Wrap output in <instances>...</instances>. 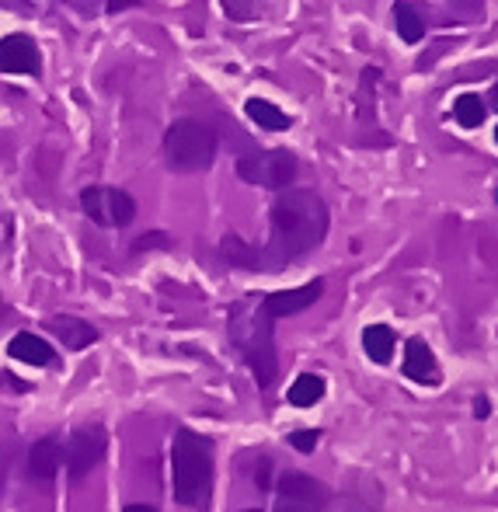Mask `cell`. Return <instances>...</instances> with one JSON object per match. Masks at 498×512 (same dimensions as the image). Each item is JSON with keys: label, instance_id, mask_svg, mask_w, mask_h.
Masks as SVG:
<instances>
[{"label": "cell", "instance_id": "22", "mask_svg": "<svg viewBox=\"0 0 498 512\" xmlns=\"http://www.w3.org/2000/svg\"><path fill=\"white\" fill-rule=\"evenodd\" d=\"M157 244H164V248H168L171 241H168L164 234H150V237H140V241H136L133 248H136V251H147V248H157Z\"/></svg>", "mask_w": 498, "mask_h": 512}, {"label": "cell", "instance_id": "4", "mask_svg": "<svg viewBox=\"0 0 498 512\" xmlns=\"http://www.w3.org/2000/svg\"><path fill=\"white\" fill-rule=\"evenodd\" d=\"M216 150H220V140H216L213 126L199 119H175L164 133V161L178 175L206 171L216 161Z\"/></svg>", "mask_w": 498, "mask_h": 512}, {"label": "cell", "instance_id": "5", "mask_svg": "<svg viewBox=\"0 0 498 512\" xmlns=\"http://www.w3.org/2000/svg\"><path fill=\"white\" fill-rule=\"evenodd\" d=\"M237 175L258 189L283 192L297 178V157L290 150H255V154H244L237 161Z\"/></svg>", "mask_w": 498, "mask_h": 512}, {"label": "cell", "instance_id": "12", "mask_svg": "<svg viewBox=\"0 0 498 512\" xmlns=\"http://www.w3.org/2000/svg\"><path fill=\"white\" fill-rule=\"evenodd\" d=\"M46 328L53 331V335L60 338L67 349H74V352H81V349H88V345L98 342V328H95V324H88L84 317H74V314L49 317Z\"/></svg>", "mask_w": 498, "mask_h": 512}, {"label": "cell", "instance_id": "25", "mask_svg": "<svg viewBox=\"0 0 498 512\" xmlns=\"http://www.w3.org/2000/svg\"><path fill=\"white\" fill-rule=\"evenodd\" d=\"M126 512H157L154 506H143V502H136V506H126Z\"/></svg>", "mask_w": 498, "mask_h": 512}, {"label": "cell", "instance_id": "30", "mask_svg": "<svg viewBox=\"0 0 498 512\" xmlns=\"http://www.w3.org/2000/svg\"><path fill=\"white\" fill-rule=\"evenodd\" d=\"M495 203H498V192H495Z\"/></svg>", "mask_w": 498, "mask_h": 512}, {"label": "cell", "instance_id": "7", "mask_svg": "<svg viewBox=\"0 0 498 512\" xmlns=\"http://www.w3.org/2000/svg\"><path fill=\"white\" fill-rule=\"evenodd\" d=\"M105 446H108V436L101 425H77L67 439V450H63V464H67L70 478L74 481L88 478L101 464V457H105Z\"/></svg>", "mask_w": 498, "mask_h": 512}, {"label": "cell", "instance_id": "20", "mask_svg": "<svg viewBox=\"0 0 498 512\" xmlns=\"http://www.w3.org/2000/svg\"><path fill=\"white\" fill-rule=\"evenodd\" d=\"M290 443H293V450H300V453H314V446L321 443V432H317V429H300V432H293V436H290Z\"/></svg>", "mask_w": 498, "mask_h": 512}, {"label": "cell", "instance_id": "28", "mask_svg": "<svg viewBox=\"0 0 498 512\" xmlns=\"http://www.w3.org/2000/svg\"><path fill=\"white\" fill-rule=\"evenodd\" d=\"M241 512H262V509H241Z\"/></svg>", "mask_w": 498, "mask_h": 512}, {"label": "cell", "instance_id": "16", "mask_svg": "<svg viewBox=\"0 0 498 512\" xmlns=\"http://www.w3.org/2000/svg\"><path fill=\"white\" fill-rule=\"evenodd\" d=\"M394 345H398V338H394V331L387 328V324H370V328L363 331V349H366V356H370L377 366L391 363V359H394Z\"/></svg>", "mask_w": 498, "mask_h": 512}, {"label": "cell", "instance_id": "9", "mask_svg": "<svg viewBox=\"0 0 498 512\" xmlns=\"http://www.w3.org/2000/svg\"><path fill=\"white\" fill-rule=\"evenodd\" d=\"M0 74H42V53L35 46V39H28L25 32H14L0 39Z\"/></svg>", "mask_w": 498, "mask_h": 512}, {"label": "cell", "instance_id": "15", "mask_svg": "<svg viewBox=\"0 0 498 512\" xmlns=\"http://www.w3.org/2000/svg\"><path fill=\"white\" fill-rule=\"evenodd\" d=\"M244 112H248V119L255 122L258 129H269V133H283V129L293 126L290 115L272 102H265V98H248V102H244Z\"/></svg>", "mask_w": 498, "mask_h": 512}, {"label": "cell", "instance_id": "24", "mask_svg": "<svg viewBox=\"0 0 498 512\" xmlns=\"http://www.w3.org/2000/svg\"><path fill=\"white\" fill-rule=\"evenodd\" d=\"M488 411H492L488 398H474V418H488Z\"/></svg>", "mask_w": 498, "mask_h": 512}, {"label": "cell", "instance_id": "27", "mask_svg": "<svg viewBox=\"0 0 498 512\" xmlns=\"http://www.w3.org/2000/svg\"><path fill=\"white\" fill-rule=\"evenodd\" d=\"M4 314H7V307H4V300H0V321H4Z\"/></svg>", "mask_w": 498, "mask_h": 512}, {"label": "cell", "instance_id": "8", "mask_svg": "<svg viewBox=\"0 0 498 512\" xmlns=\"http://www.w3.org/2000/svg\"><path fill=\"white\" fill-rule=\"evenodd\" d=\"M328 488L303 471H286L279 478V499L272 512H324Z\"/></svg>", "mask_w": 498, "mask_h": 512}, {"label": "cell", "instance_id": "1", "mask_svg": "<svg viewBox=\"0 0 498 512\" xmlns=\"http://www.w3.org/2000/svg\"><path fill=\"white\" fill-rule=\"evenodd\" d=\"M272 234L258 251V269H286L314 255L328 237V206L314 189H283L269 209Z\"/></svg>", "mask_w": 498, "mask_h": 512}, {"label": "cell", "instance_id": "2", "mask_svg": "<svg viewBox=\"0 0 498 512\" xmlns=\"http://www.w3.org/2000/svg\"><path fill=\"white\" fill-rule=\"evenodd\" d=\"M272 317L265 314L262 300L248 297L237 300L230 307L227 328H230V342L241 352V359L248 363V370L255 373V384L262 391H269L279 377V356H276V338H272Z\"/></svg>", "mask_w": 498, "mask_h": 512}, {"label": "cell", "instance_id": "23", "mask_svg": "<svg viewBox=\"0 0 498 512\" xmlns=\"http://www.w3.org/2000/svg\"><path fill=\"white\" fill-rule=\"evenodd\" d=\"M126 7H140V0H108V11H126Z\"/></svg>", "mask_w": 498, "mask_h": 512}, {"label": "cell", "instance_id": "29", "mask_svg": "<svg viewBox=\"0 0 498 512\" xmlns=\"http://www.w3.org/2000/svg\"><path fill=\"white\" fill-rule=\"evenodd\" d=\"M495 143H498V129H495Z\"/></svg>", "mask_w": 498, "mask_h": 512}, {"label": "cell", "instance_id": "11", "mask_svg": "<svg viewBox=\"0 0 498 512\" xmlns=\"http://www.w3.org/2000/svg\"><path fill=\"white\" fill-rule=\"evenodd\" d=\"M401 370H404V377L415 380V384L436 387L439 380H443L439 363H436V352H432L422 338H411V342L404 345V366H401Z\"/></svg>", "mask_w": 498, "mask_h": 512}, {"label": "cell", "instance_id": "14", "mask_svg": "<svg viewBox=\"0 0 498 512\" xmlns=\"http://www.w3.org/2000/svg\"><path fill=\"white\" fill-rule=\"evenodd\" d=\"M7 352H11V359H21V363H28V366H49L56 359L53 345H49L46 338L32 335V331H18V335L11 338V345H7Z\"/></svg>", "mask_w": 498, "mask_h": 512}, {"label": "cell", "instance_id": "3", "mask_svg": "<svg viewBox=\"0 0 498 512\" xmlns=\"http://www.w3.org/2000/svg\"><path fill=\"white\" fill-rule=\"evenodd\" d=\"M171 495L178 506L206 509L213 499V443L192 429L175 432L171 446Z\"/></svg>", "mask_w": 498, "mask_h": 512}, {"label": "cell", "instance_id": "10", "mask_svg": "<svg viewBox=\"0 0 498 512\" xmlns=\"http://www.w3.org/2000/svg\"><path fill=\"white\" fill-rule=\"evenodd\" d=\"M321 293H324V279H314V283H303L297 290L269 293V297H262V307L272 321H279V317H293V314H300V310L314 307L317 300H321Z\"/></svg>", "mask_w": 498, "mask_h": 512}, {"label": "cell", "instance_id": "17", "mask_svg": "<svg viewBox=\"0 0 498 512\" xmlns=\"http://www.w3.org/2000/svg\"><path fill=\"white\" fill-rule=\"evenodd\" d=\"M394 28H398V35L408 46L425 39V18L411 0H398V4H394Z\"/></svg>", "mask_w": 498, "mask_h": 512}, {"label": "cell", "instance_id": "13", "mask_svg": "<svg viewBox=\"0 0 498 512\" xmlns=\"http://www.w3.org/2000/svg\"><path fill=\"white\" fill-rule=\"evenodd\" d=\"M63 464V446L56 436H46L28 450V478L32 481H53Z\"/></svg>", "mask_w": 498, "mask_h": 512}, {"label": "cell", "instance_id": "18", "mask_svg": "<svg viewBox=\"0 0 498 512\" xmlns=\"http://www.w3.org/2000/svg\"><path fill=\"white\" fill-rule=\"evenodd\" d=\"M324 391H328V384H324L321 373H300V377L293 380L286 401H290L293 408H310V405H317V401L324 398Z\"/></svg>", "mask_w": 498, "mask_h": 512}, {"label": "cell", "instance_id": "21", "mask_svg": "<svg viewBox=\"0 0 498 512\" xmlns=\"http://www.w3.org/2000/svg\"><path fill=\"white\" fill-rule=\"evenodd\" d=\"M453 11H460L464 18H481V11H485V4L481 0H450Z\"/></svg>", "mask_w": 498, "mask_h": 512}, {"label": "cell", "instance_id": "19", "mask_svg": "<svg viewBox=\"0 0 498 512\" xmlns=\"http://www.w3.org/2000/svg\"><path fill=\"white\" fill-rule=\"evenodd\" d=\"M485 115H488V105L481 95H460L457 102H453V119L464 129H478L481 122H485Z\"/></svg>", "mask_w": 498, "mask_h": 512}, {"label": "cell", "instance_id": "26", "mask_svg": "<svg viewBox=\"0 0 498 512\" xmlns=\"http://www.w3.org/2000/svg\"><path fill=\"white\" fill-rule=\"evenodd\" d=\"M485 105H492L495 112H498V84H495V91H492V102H485Z\"/></svg>", "mask_w": 498, "mask_h": 512}, {"label": "cell", "instance_id": "6", "mask_svg": "<svg viewBox=\"0 0 498 512\" xmlns=\"http://www.w3.org/2000/svg\"><path fill=\"white\" fill-rule=\"evenodd\" d=\"M81 209L98 227H129L136 216V203L129 192L112 189V185H91L81 192Z\"/></svg>", "mask_w": 498, "mask_h": 512}]
</instances>
